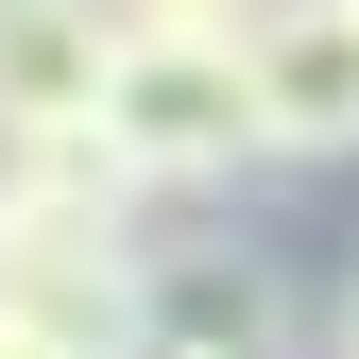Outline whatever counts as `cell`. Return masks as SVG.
I'll return each mask as SVG.
<instances>
[{
    "label": "cell",
    "mask_w": 359,
    "mask_h": 359,
    "mask_svg": "<svg viewBox=\"0 0 359 359\" xmlns=\"http://www.w3.org/2000/svg\"><path fill=\"white\" fill-rule=\"evenodd\" d=\"M103 86H120V0H0V154L103 137Z\"/></svg>",
    "instance_id": "obj_3"
},
{
    "label": "cell",
    "mask_w": 359,
    "mask_h": 359,
    "mask_svg": "<svg viewBox=\"0 0 359 359\" xmlns=\"http://www.w3.org/2000/svg\"><path fill=\"white\" fill-rule=\"evenodd\" d=\"M342 359H359V291H342Z\"/></svg>",
    "instance_id": "obj_6"
},
{
    "label": "cell",
    "mask_w": 359,
    "mask_h": 359,
    "mask_svg": "<svg viewBox=\"0 0 359 359\" xmlns=\"http://www.w3.org/2000/svg\"><path fill=\"white\" fill-rule=\"evenodd\" d=\"M0 359H18V342H0Z\"/></svg>",
    "instance_id": "obj_7"
},
{
    "label": "cell",
    "mask_w": 359,
    "mask_h": 359,
    "mask_svg": "<svg viewBox=\"0 0 359 359\" xmlns=\"http://www.w3.org/2000/svg\"><path fill=\"white\" fill-rule=\"evenodd\" d=\"M137 359H291V308H274L257 257H154Z\"/></svg>",
    "instance_id": "obj_4"
},
{
    "label": "cell",
    "mask_w": 359,
    "mask_h": 359,
    "mask_svg": "<svg viewBox=\"0 0 359 359\" xmlns=\"http://www.w3.org/2000/svg\"><path fill=\"white\" fill-rule=\"evenodd\" d=\"M103 154L137 171V189H222V171L257 154V69L240 34H120V86H103Z\"/></svg>",
    "instance_id": "obj_1"
},
{
    "label": "cell",
    "mask_w": 359,
    "mask_h": 359,
    "mask_svg": "<svg viewBox=\"0 0 359 359\" xmlns=\"http://www.w3.org/2000/svg\"><path fill=\"white\" fill-rule=\"evenodd\" d=\"M240 69H257V154H291V171L359 154V0H274L240 34Z\"/></svg>",
    "instance_id": "obj_2"
},
{
    "label": "cell",
    "mask_w": 359,
    "mask_h": 359,
    "mask_svg": "<svg viewBox=\"0 0 359 359\" xmlns=\"http://www.w3.org/2000/svg\"><path fill=\"white\" fill-rule=\"evenodd\" d=\"M274 0H120V34H257Z\"/></svg>",
    "instance_id": "obj_5"
}]
</instances>
